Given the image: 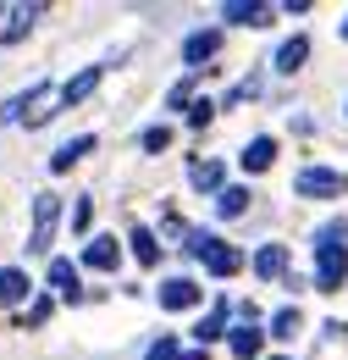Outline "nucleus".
I'll use <instances>...</instances> for the list:
<instances>
[{
  "label": "nucleus",
  "instance_id": "6e6552de",
  "mask_svg": "<svg viewBox=\"0 0 348 360\" xmlns=\"http://www.w3.org/2000/svg\"><path fill=\"white\" fill-rule=\"evenodd\" d=\"M260 344H265V333L255 327V316H249L243 327H232V355H238V360H255V355H260Z\"/></svg>",
  "mask_w": 348,
  "mask_h": 360
},
{
  "label": "nucleus",
  "instance_id": "f03ea898",
  "mask_svg": "<svg viewBox=\"0 0 348 360\" xmlns=\"http://www.w3.org/2000/svg\"><path fill=\"white\" fill-rule=\"evenodd\" d=\"M188 250L205 261V266L216 271V277H232V271L243 266V255L232 250V244H221V238H210V233H188Z\"/></svg>",
  "mask_w": 348,
  "mask_h": 360
},
{
  "label": "nucleus",
  "instance_id": "f3484780",
  "mask_svg": "<svg viewBox=\"0 0 348 360\" xmlns=\"http://www.w3.org/2000/svg\"><path fill=\"white\" fill-rule=\"evenodd\" d=\"M50 283L61 288V300H78V266L72 261H50Z\"/></svg>",
  "mask_w": 348,
  "mask_h": 360
},
{
  "label": "nucleus",
  "instance_id": "a878e982",
  "mask_svg": "<svg viewBox=\"0 0 348 360\" xmlns=\"http://www.w3.org/2000/svg\"><path fill=\"white\" fill-rule=\"evenodd\" d=\"M188 122L205 128V122H210V100H194V105H188Z\"/></svg>",
  "mask_w": 348,
  "mask_h": 360
},
{
  "label": "nucleus",
  "instance_id": "b1692460",
  "mask_svg": "<svg viewBox=\"0 0 348 360\" xmlns=\"http://www.w3.org/2000/svg\"><path fill=\"white\" fill-rule=\"evenodd\" d=\"M39 321H50V300H34V305L22 311V321H17V327H39Z\"/></svg>",
  "mask_w": 348,
  "mask_h": 360
},
{
  "label": "nucleus",
  "instance_id": "ddd939ff",
  "mask_svg": "<svg viewBox=\"0 0 348 360\" xmlns=\"http://www.w3.org/2000/svg\"><path fill=\"white\" fill-rule=\"evenodd\" d=\"M28 288H34V283H28V271H17V266H6V271H0V300H6V305L28 300Z\"/></svg>",
  "mask_w": 348,
  "mask_h": 360
},
{
  "label": "nucleus",
  "instance_id": "7ed1b4c3",
  "mask_svg": "<svg viewBox=\"0 0 348 360\" xmlns=\"http://www.w3.org/2000/svg\"><path fill=\"white\" fill-rule=\"evenodd\" d=\"M293 188L304 194V200H337L348 188V178L343 172H332V167H304L299 178H293Z\"/></svg>",
  "mask_w": 348,
  "mask_h": 360
},
{
  "label": "nucleus",
  "instance_id": "6ab92c4d",
  "mask_svg": "<svg viewBox=\"0 0 348 360\" xmlns=\"http://www.w3.org/2000/svg\"><path fill=\"white\" fill-rule=\"evenodd\" d=\"M128 238H133V255H138L144 266H155V261H161V244H155V233H149V227H133Z\"/></svg>",
  "mask_w": 348,
  "mask_h": 360
},
{
  "label": "nucleus",
  "instance_id": "cd10ccee",
  "mask_svg": "<svg viewBox=\"0 0 348 360\" xmlns=\"http://www.w3.org/2000/svg\"><path fill=\"white\" fill-rule=\"evenodd\" d=\"M343 39H348V22H343Z\"/></svg>",
  "mask_w": 348,
  "mask_h": 360
},
{
  "label": "nucleus",
  "instance_id": "1a4fd4ad",
  "mask_svg": "<svg viewBox=\"0 0 348 360\" xmlns=\"http://www.w3.org/2000/svg\"><path fill=\"white\" fill-rule=\"evenodd\" d=\"M116 261H122L116 238H94V244L83 250V266H94V271H116Z\"/></svg>",
  "mask_w": 348,
  "mask_h": 360
},
{
  "label": "nucleus",
  "instance_id": "20e7f679",
  "mask_svg": "<svg viewBox=\"0 0 348 360\" xmlns=\"http://www.w3.org/2000/svg\"><path fill=\"white\" fill-rule=\"evenodd\" d=\"M55 217H61V200L55 194H34V233H28V250L44 255L50 238H55Z\"/></svg>",
  "mask_w": 348,
  "mask_h": 360
},
{
  "label": "nucleus",
  "instance_id": "a211bd4d",
  "mask_svg": "<svg viewBox=\"0 0 348 360\" xmlns=\"http://www.w3.org/2000/svg\"><path fill=\"white\" fill-rule=\"evenodd\" d=\"M39 11H44V6H22V11H17V22H6V28H0V45H17V39L34 28V17H39Z\"/></svg>",
  "mask_w": 348,
  "mask_h": 360
},
{
  "label": "nucleus",
  "instance_id": "dca6fc26",
  "mask_svg": "<svg viewBox=\"0 0 348 360\" xmlns=\"http://www.w3.org/2000/svg\"><path fill=\"white\" fill-rule=\"evenodd\" d=\"M88 150H94V139H72V144H61V150H55V155H50V167H55V172H72V161H83Z\"/></svg>",
  "mask_w": 348,
  "mask_h": 360
},
{
  "label": "nucleus",
  "instance_id": "4be33fe9",
  "mask_svg": "<svg viewBox=\"0 0 348 360\" xmlns=\"http://www.w3.org/2000/svg\"><path fill=\"white\" fill-rule=\"evenodd\" d=\"M271 333H276V338H293V333H299V311H293V305L276 311V316H271Z\"/></svg>",
  "mask_w": 348,
  "mask_h": 360
},
{
  "label": "nucleus",
  "instance_id": "412c9836",
  "mask_svg": "<svg viewBox=\"0 0 348 360\" xmlns=\"http://www.w3.org/2000/svg\"><path fill=\"white\" fill-rule=\"evenodd\" d=\"M216 211L221 217H243V211H249V188H221Z\"/></svg>",
  "mask_w": 348,
  "mask_h": 360
},
{
  "label": "nucleus",
  "instance_id": "bb28decb",
  "mask_svg": "<svg viewBox=\"0 0 348 360\" xmlns=\"http://www.w3.org/2000/svg\"><path fill=\"white\" fill-rule=\"evenodd\" d=\"M182 360H205V349H188V355H182Z\"/></svg>",
  "mask_w": 348,
  "mask_h": 360
},
{
  "label": "nucleus",
  "instance_id": "0eeeda50",
  "mask_svg": "<svg viewBox=\"0 0 348 360\" xmlns=\"http://www.w3.org/2000/svg\"><path fill=\"white\" fill-rule=\"evenodd\" d=\"M216 50H221V34H216V28H199V34H188V45H182V61H188V67H205Z\"/></svg>",
  "mask_w": 348,
  "mask_h": 360
},
{
  "label": "nucleus",
  "instance_id": "2eb2a0df",
  "mask_svg": "<svg viewBox=\"0 0 348 360\" xmlns=\"http://www.w3.org/2000/svg\"><path fill=\"white\" fill-rule=\"evenodd\" d=\"M255 271H260L265 283H271V277H282V271H288V250H282V244H265L260 255H255Z\"/></svg>",
  "mask_w": 348,
  "mask_h": 360
},
{
  "label": "nucleus",
  "instance_id": "5701e85b",
  "mask_svg": "<svg viewBox=\"0 0 348 360\" xmlns=\"http://www.w3.org/2000/svg\"><path fill=\"white\" fill-rule=\"evenodd\" d=\"M144 360H182V349H177V338H155Z\"/></svg>",
  "mask_w": 348,
  "mask_h": 360
},
{
  "label": "nucleus",
  "instance_id": "423d86ee",
  "mask_svg": "<svg viewBox=\"0 0 348 360\" xmlns=\"http://www.w3.org/2000/svg\"><path fill=\"white\" fill-rule=\"evenodd\" d=\"M221 17L238 22V28H265L271 22V6L265 0H232V6H221Z\"/></svg>",
  "mask_w": 348,
  "mask_h": 360
},
{
  "label": "nucleus",
  "instance_id": "9b49d317",
  "mask_svg": "<svg viewBox=\"0 0 348 360\" xmlns=\"http://www.w3.org/2000/svg\"><path fill=\"white\" fill-rule=\"evenodd\" d=\"M271 161H276V144L271 139H249L243 144V172H265Z\"/></svg>",
  "mask_w": 348,
  "mask_h": 360
},
{
  "label": "nucleus",
  "instance_id": "393cba45",
  "mask_svg": "<svg viewBox=\"0 0 348 360\" xmlns=\"http://www.w3.org/2000/svg\"><path fill=\"white\" fill-rule=\"evenodd\" d=\"M166 144H172V128H149V134H144V150H149V155H161Z\"/></svg>",
  "mask_w": 348,
  "mask_h": 360
},
{
  "label": "nucleus",
  "instance_id": "4468645a",
  "mask_svg": "<svg viewBox=\"0 0 348 360\" xmlns=\"http://www.w3.org/2000/svg\"><path fill=\"white\" fill-rule=\"evenodd\" d=\"M188 178H194L199 194H221V161H194V167H188Z\"/></svg>",
  "mask_w": 348,
  "mask_h": 360
},
{
  "label": "nucleus",
  "instance_id": "aec40b11",
  "mask_svg": "<svg viewBox=\"0 0 348 360\" xmlns=\"http://www.w3.org/2000/svg\"><path fill=\"white\" fill-rule=\"evenodd\" d=\"M194 333H199V344H216L221 333H227V300H221V305H216L210 316H205V321H199Z\"/></svg>",
  "mask_w": 348,
  "mask_h": 360
},
{
  "label": "nucleus",
  "instance_id": "9d476101",
  "mask_svg": "<svg viewBox=\"0 0 348 360\" xmlns=\"http://www.w3.org/2000/svg\"><path fill=\"white\" fill-rule=\"evenodd\" d=\"M94 89H100V67H88V72H78L72 84H61V105H78V100H88Z\"/></svg>",
  "mask_w": 348,
  "mask_h": 360
},
{
  "label": "nucleus",
  "instance_id": "c85d7f7f",
  "mask_svg": "<svg viewBox=\"0 0 348 360\" xmlns=\"http://www.w3.org/2000/svg\"><path fill=\"white\" fill-rule=\"evenodd\" d=\"M271 360H288V355H271Z\"/></svg>",
  "mask_w": 348,
  "mask_h": 360
},
{
  "label": "nucleus",
  "instance_id": "f257e3e1",
  "mask_svg": "<svg viewBox=\"0 0 348 360\" xmlns=\"http://www.w3.org/2000/svg\"><path fill=\"white\" fill-rule=\"evenodd\" d=\"M348 227L343 222H332V227H321V238H315V288H337L348 277Z\"/></svg>",
  "mask_w": 348,
  "mask_h": 360
},
{
  "label": "nucleus",
  "instance_id": "f8f14e48",
  "mask_svg": "<svg viewBox=\"0 0 348 360\" xmlns=\"http://www.w3.org/2000/svg\"><path fill=\"white\" fill-rule=\"evenodd\" d=\"M304 56H309V39H304V34H293L288 45L276 50V72H299V67H304Z\"/></svg>",
  "mask_w": 348,
  "mask_h": 360
},
{
  "label": "nucleus",
  "instance_id": "39448f33",
  "mask_svg": "<svg viewBox=\"0 0 348 360\" xmlns=\"http://www.w3.org/2000/svg\"><path fill=\"white\" fill-rule=\"evenodd\" d=\"M194 305H199V283H188V277L161 283V311H194Z\"/></svg>",
  "mask_w": 348,
  "mask_h": 360
}]
</instances>
